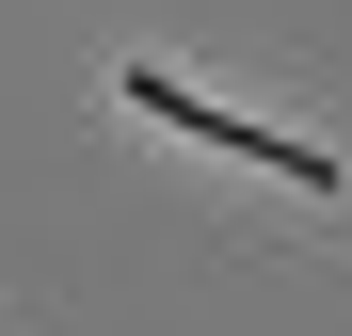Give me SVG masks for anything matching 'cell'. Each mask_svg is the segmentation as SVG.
Segmentation results:
<instances>
[{"label":"cell","mask_w":352,"mask_h":336,"mask_svg":"<svg viewBox=\"0 0 352 336\" xmlns=\"http://www.w3.org/2000/svg\"><path fill=\"white\" fill-rule=\"evenodd\" d=\"M129 112H160V128H192V144H224V160H256V177H288V192H352V160H336V144L256 128V112H208L192 80H160V65H129Z\"/></svg>","instance_id":"1"}]
</instances>
